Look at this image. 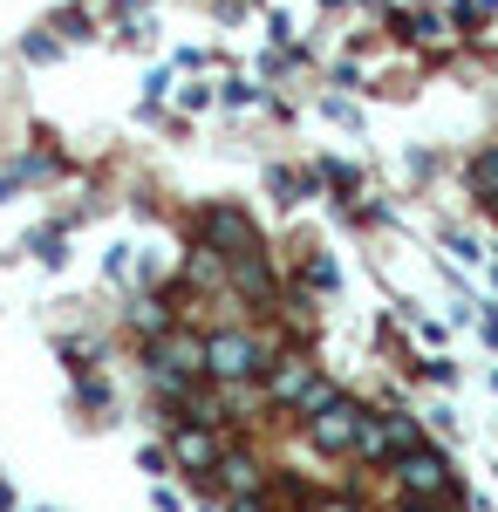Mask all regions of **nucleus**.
<instances>
[{
	"mask_svg": "<svg viewBox=\"0 0 498 512\" xmlns=\"http://www.w3.org/2000/svg\"><path fill=\"white\" fill-rule=\"evenodd\" d=\"M492 212H498V205H492Z\"/></svg>",
	"mask_w": 498,
	"mask_h": 512,
	"instance_id": "393cba45",
	"label": "nucleus"
},
{
	"mask_svg": "<svg viewBox=\"0 0 498 512\" xmlns=\"http://www.w3.org/2000/svg\"><path fill=\"white\" fill-rule=\"evenodd\" d=\"M314 390H321L314 355H280V362H267V403L273 410H301Z\"/></svg>",
	"mask_w": 498,
	"mask_h": 512,
	"instance_id": "39448f33",
	"label": "nucleus"
},
{
	"mask_svg": "<svg viewBox=\"0 0 498 512\" xmlns=\"http://www.w3.org/2000/svg\"><path fill=\"white\" fill-rule=\"evenodd\" d=\"M307 287H321V294H328V287H342L335 260H307Z\"/></svg>",
	"mask_w": 498,
	"mask_h": 512,
	"instance_id": "ddd939ff",
	"label": "nucleus"
},
{
	"mask_svg": "<svg viewBox=\"0 0 498 512\" xmlns=\"http://www.w3.org/2000/svg\"><path fill=\"white\" fill-rule=\"evenodd\" d=\"M28 246H35L48 267H62V260H69V233H62V226H41V233L28 239Z\"/></svg>",
	"mask_w": 498,
	"mask_h": 512,
	"instance_id": "9b49d317",
	"label": "nucleus"
},
{
	"mask_svg": "<svg viewBox=\"0 0 498 512\" xmlns=\"http://www.w3.org/2000/svg\"><path fill=\"white\" fill-rule=\"evenodd\" d=\"M355 451H362V458H376V465H396L403 451H417V417H403V410H389V417H376V410H362V431H355Z\"/></svg>",
	"mask_w": 498,
	"mask_h": 512,
	"instance_id": "20e7f679",
	"label": "nucleus"
},
{
	"mask_svg": "<svg viewBox=\"0 0 498 512\" xmlns=\"http://www.w3.org/2000/svg\"><path fill=\"white\" fill-rule=\"evenodd\" d=\"M321 512H355V506H348V499H328V506H321Z\"/></svg>",
	"mask_w": 498,
	"mask_h": 512,
	"instance_id": "b1692460",
	"label": "nucleus"
},
{
	"mask_svg": "<svg viewBox=\"0 0 498 512\" xmlns=\"http://www.w3.org/2000/svg\"><path fill=\"white\" fill-rule=\"evenodd\" d=\"M178 103H185V110H205V103H212V82H185Z\"/></svg>",
	"mask_w": 498,
	"mask_h": 512,
	"instance_id": "dca6fc26",
	"label": "nucleus"
},
{
	"mask_svg": "<svg viewBox=\"0 0 498 512\" xmlns=\"http://www.w3.org/2000/svg\"><path fill=\"white\" fill-rule=\"evenodd\" d=\"M62 28H69V41H89V14H82V7H69V14H62Z\"/></svg>",
	"mask_w": 498,
	"mask_h": 512,
	"instance_id": "a211bd4d",
	"label": "nucleus"
},
{
	"mask_svg": "<svg viewBox=\"0 0 498 512\" xmlns=\"http://www.w3.org/2000/svg\"><path fill=\"white\" fill-rule=\"evenodd\" d=\"M396 512H437V499H403Z\"/></svg>",
	"mask_w": 498,
	"mask_h": 512,
	"instance_id": "4be33fe9",
	"label": "nucleus"
},
{
	"mask_svg": "<svg viewBox=\"0 0 498 512\" xmlns=\"http://www.w3.org/2000/svg\"><path fill=\"white\" fill-rule=\"evenodd\" d=\"M212 472L226 478V492L239 499V492H267V465L253 458V451H219V465Z\"/></svg>",
	"mask_w": 498,
	"mask_h": 512,
	"instance_id": "1a4fd4ad",
	"label": "nucleus"
},
{
	"mask_svg": "<svg viewBox=\"0 0 498 512\" xmlns=\"http://www.w3.org/2000/svg\"><path fill=\"white\" fill-rule=\"evenodd\" d=\"M0 512H14V485H0Z\"/></svg>",
	"mask_w": 498,
	"mask_h": 512,
	"instance_id": "5701e85b",
	"label": "nucleus"
},
{
	"mask_svg": "<svg viewBox=\"0 0 498 512\" xmlns=\"http://www.w3.org/2000/svg\"><path fill=\"white\" fill-rule=\"evenodd\" d=\"M151 506H157V512H178V506H185V499H178L171 485H157V492H151Z\"/></svg>",
	"mask_w": 498,
	"mask_h": 512,
	"instance_id": "412c9836",
	"label": "nucleus"
},
{
	"mask_svg": "<svg viewBox=\"0 0 498 512\" xmlns=\"http://www.w3.org/2000/svg\"><path fill=\"white\" fill-rule=\"evenodd\" d=\"M151 369L157 376H185V383H198V376H205V335L164 328V335L151 342Z\"/></svg>",
	"mask_w": 498,
	"mask_h": 512,
	"instance_id": "0eeeda50",
	"label": "nucleus"
},
{
	"mask_svg": "<svg viewBox=\"0 0 498 512\" xmlns=\"http://www.w3.org/2000/svg\"><path fill=\"white\" fill-rule=\"evenodd\" d=\"M464 178H471V192L485 198V205H498V144H492V151H478Z\"/></svg>",
	"mask_w": 498,
	"mask_h": 512,
	"instance_id": "9d476101",
	"label": "nucleus"
},
{
	"mask_svg": "<svg viewBox=\"0 0 498 512\" xmlns=\"http://www.w3.org/2000/svg\"><path fill=\"white\" fill-rule=\"evenodd\" d=\"M321 110H328V117H335V123H348V130H355V123H362V110H355V103H348V96H328V103H321Z\"/></svg>",
	"mask_w": 498,
	"mask_h": 512,
	"instance_id": "4468645a",
	"label": "nucleus"
},
{
	"mask_svg": "<svg viewBox=\"0 0 498 512\" xmlns=\"http://www.w3.org/2000/svg\"><path fill=\"white\" fill-rule=\"evenodd\" d=\"M103 274H110V280H116V274H130V246H110V260H103Z\"/></svg>",
	"mask_w": 498,
	"mask_h": 512,
	"instance_id": "6ab92c4d",
	"label": "nucleus"
},
{
	"mask_svg": "<svg viewBox=\"0 0 498 512\" xmlns=\"http://www.w3.org/2000/svg\"><path fill=\"white\" fill-rule=\"evenodd\" d=\"M403 28H410V41H444V21L423 7V14H403Z\"/></svg>",
	"mask_w": 498,
	"mask_h": 512,
	"instance_id": "f8f14e48",
	"label": "nucleus"
},
{
	"mask_svg": "<svg viewBox=\"0 0 498 512\" xmlns=\"http://www.w3.org/2000/svg\"><path fill=\"white\" fill-rule=\"evenodd\" d=\"M28 62H55V41H48V35H28Z\"/></svg>",
	"mask_w": 498,
	"mask_h": 512,
	"instance_id": "aec40b11",
	"label": "nucleus"
},
{
	"mask_svg": "<svg viewBox=\"0 0 498 512\" xmlns=\"http://www.w3.org/2000/svg\"><path fill=\"white\" fill-rule=\"evenodd\" d=\"M198 246H212L219 260H253V253H267L260 226H253L239 205H205V212H198Z\"/></svg>",
	"mask_w": 498,
	"mask_h": 512,
	"instance_id": "7ed1b4c3",
	"label": "nucleus"
},
{
	"mask_svg": "<svg viewBox=\"0 0 498 512\" xmlns=\"http://www.w3.org/2000/svg\"><path fill=\"white\" fill-rule=\"evenodd\" d=\"M396 485H403L410 499H444V492H451V458L430 451V444H417V451L396 458Z\"/></svg>",
	"mask_w": 498,
	"mask_h": 512,
	"instance_id": "423d86ee",
	"label": "nucleus"
},
{
	"mask_svg": "<svg viewBox=\"0 0 498 512\" xmlns=\"http://www.w3.org/2000/svg\"><path fill=\"white\" fill-rule=\"evenodd\" d=\"M321 178H328V185H335V192H362V178H355V171H348V164H328V171H321Z\"/></svg>",
	"mask_w": 498,
	"mask_h": 512,
	"instance_id": "f3484780",
	"label": "nucleus"
},
{
	"mask_svg": "<svg viewBox=\"0 0 498 512\" xmlns=\"http://www.w3.org/2000/svg\"><path fill=\"white\" fill-rule=\"evenodd\" d=\"M301 417H307V444L321 451V458H342V451H355V431H362V403L342 390H321L301 403Z\"/></svg>",
	"mask_w": 498,
	"mask_h": 512,
	"instance_id": "f257e3e1",
	"label": "nucleus"
},
{
	"mask_svg": "<svg viewBox=\"0 0 498 512\" xmlns=\"http://www.w3.org/2000/svg\"><path fill=\"white\" fill-rule=\"evenodd\" d=\"M226 103H232V110H246V103H260V82H226Z\"/></svg>",
	"mask_w": 498,
	"mask_h": 512,
	"instance_id": "2eb2a0df",
	"label": "nucleus"
},
{
	"mask_svg": "<svg viewBox=\"0 0 498 512\" xmlns=\"http://www.w3.org/2000/svg\"><path fill=\"white\" fill-rule=\"evenodd\" d=\"M219 451H226V444L205 431V424H178V431H171V465H185V472H212Z\"/></svg>",
	"mask_w": 498,
	"mask_h": 512,
	"instance_id": "6e6552de",
	"label": "nucleus"
},
{
	"mask_svg": "<svg viewBox=\"0 0 498 512\" xmlns=\"http://www.w3.org/2000/svg\"><path fill=\"white\" fill-rule=\"evenodd\" d=\"M205 376L212 383H253V376H267V349L246 335V328H219V335H205Z\"/></svg>",
	"mask_w": 498,
	"mask_h": 512,
	"instance_id": "f03ea898",
	"label": "nucleus"
}]
</instances>
